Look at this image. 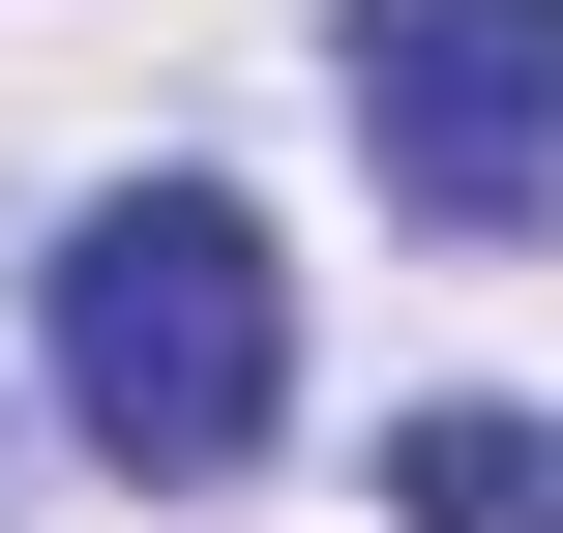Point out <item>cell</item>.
Masks as SVG:
<instances>
[{
    "mask_svg": "<svg viewBox=\"0 0 563 533\" xmlns=\"http://www.w3.org/2000/svg\"><path fill=\"white\" fill-rule=\"evenodd\" d=\"M59 415H89L119 475H238V445L297 415V267H267L238 178H119V208L59 237Z\"/></svg>",
    "mask_w": 563,
    "mask_h": 533,
    "instance_id": "6da1fadb",
    "label": "cell"
},
{
    "mask_svg": "<svg viewBox=\"0 0 563 533\" xmlns=\"http://www.w3.org/2000/svg\"><path fill=\"white\" fill-rule=\"evenodd\" d=\"M356 148H386V208L534 237L563 208V0H356Z\"/></svg>",
    "mask_w": 563,
    "mask_h": 533,
    "instance_id": "7a4b0ae2",
    "label": "cell"
},
{
    "mask_svg": "<svg viewBox=\"0 0 563 533\" xmlns=\"http://www.w3.org/2000/svg\"><path fill=\"white\" fill-rule=\"evenodd\" d=\"M386 504L416 533H563V415H386Z\"/></svg>",
    "mask_w": 563,
    "mask_h": 533,
    "instance_id": "3957f363",
    "label": "cell"
}]
</instances>
